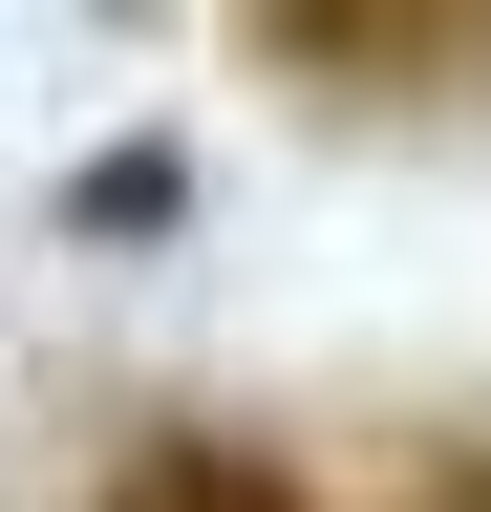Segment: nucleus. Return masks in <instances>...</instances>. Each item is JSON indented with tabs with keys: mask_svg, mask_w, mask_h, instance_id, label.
I'll use <instances>...</instances> for the list:
<instances>
[{
	"mask_svg": "<svg viewBox=\"0 0 491 512\" xmlns=\"http://www.w3.org/2000/svg\"><path fill=\"white\" fill-rule=\"evenodd\" d=\"M86 512H321V491H299L278 448H235V427H150V448H129Z\"/></svg>",
	"mask_w": 491,
	"mask_h": 512,
	"instance_id": "f03ea898",
	"label": "nucleus"
},
{
	"mask_svg": "<svg viewBox=\"0 0 491 512\" xmlns=\"http://www.w3.org/2000/svg\"><path fill=\"white\" fill-rule=\"evenodd\" d=\"M171 214H193V150H171V128H129V150H86V171H65V235H107V256L171 235Z\"/></svg>",
	"mask_w": 491,
	"mask_h": 512,
	"instance_id": "7ed1b4c3",
	"label": "nucleus"
},
{
	"mask_svg": "<svg viewBox=\"0 0 491 512\" xmlns=\"http://www.w3.org/2000/svg\"><path fill=\"white\" fill-rule=\"evenodd\" d=\"M257 43L299 64V86H470L491 0H257Z\"/></svg>",
	"mask_w": 491,
	"mask_h": 512,
	"instance_id": "f257e3e1",
	"label": "nucleus"
}]
</instances>
